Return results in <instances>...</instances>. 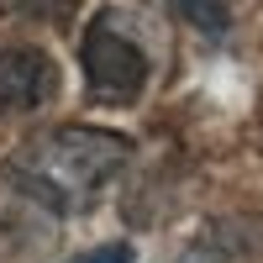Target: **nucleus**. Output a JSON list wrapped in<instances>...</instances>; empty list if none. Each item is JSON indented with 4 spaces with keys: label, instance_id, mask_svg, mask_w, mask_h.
Returning a JSON list of instances; mask_svg holds the SVG:
<instances>
[{
    "label": "nucleus",
    "instance_id": "nucleus-1",
    "mask_svg": "<svg viewBox=\"0 0 263 263\" xmlns=\"http://www.w3.org/2000/svg\"><path fill=\"white\" fill-rule=\"evenodd\" d=\"M132 163V142L121 132H95V126H58L42 132L11 158V179L21 195L58 216L90 211L95 195Z\"/></svg>",
    "mask_w": 263,
    "mask_h": 263
},
{
    "label": "nucleus",
    "instance_id": "nucleus-2",
    "mask_svg": "<svg viewBox=\"0 0 263 263\" xmlns=\"http://www.w3.org/2000/svg\"><path fill=\"white\" fill-rule=\"evenodd\" d=\"M79 63H84V90H90V100H100V105H132L142 95V84H147L142 48L111 16H95L90 27H84Z\"/></svg>",
    "mask_w": 263,
    "mask_h": 263
},
{
    "label": "nucleus",
    "instance_id": "nucleus-3",
    "mask_svg": "<svg viewBox=\"0 0 263 263\" xmlns=\"http://www.w3.org/2000/svg\"><path fill=\"white\" fill-rule=\"evenodd\" d=\"M58 95V63L37 48H0V116H32Z\"/></svg>",
    "mask_w": 263,
    "mask_h": 263
},
{
    "label": "nucleus",
    "instance_id": "nucleus-4",
    "mask_svg": "<svg viewBox=\"0 0 263 263\" xmlns=\"http://www.w3.org/2000/svg\"><path fill=\"white\" fill-rule=\"evenodd\" d=\"M174 6H179V16H190L205 37L227 32V6H221V0H174Z\"/></svg>",
    "mask_w": 263,
    "mask_h": 263
},
{
    "label": "nucleus",
    "instance_id": "nucleus-5",
    "mask_svg": "<svg viewBox=\"0 0 263 263\" xmlns=\"http://www.w3.org/2000/svg\"><path fill=\"white\" fill-rule=\"evenodd\" d=\"M74 0H0V16H27V21H58L69 16Z\"/></svg>",
    "mask_w": 263,
    "mask_h": 263
},
{
    "label": "nucleus",
    "instance_id": "nucleus-6",
    "mask_svg": "<svg viewBox=\"0 0 263 263\" xmlns=\"http://www.w3.org/2000/svg\"><path fill=\"white\" fill-rule=\"evenodd\" d=\"M69 263H132V248H121V242H100V248L79 253V258H69Z\"/></svg>",
    "mask_w": 263,
    "mask_h": 263
}]
</instances>
